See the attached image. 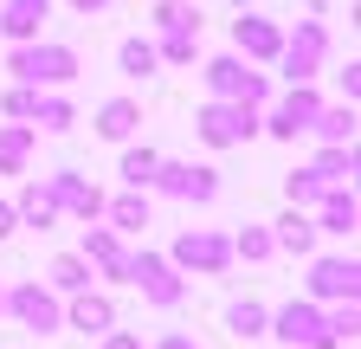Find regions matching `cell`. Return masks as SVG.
Segmentation results:
<instances>
[{"mask_svg":"<svg viewBox=\"0 0 361 349\" xmlns=\"http://www.w3.org/2000/svg\"><path fill=\"white\" fill-rule=\"evenodd\" d=\"M7 71L39 91V84H71L84 71V59H78V46H65V39H32V46H13Z\"/></svg>","mask_w":361,"mask_h":349,"instance_id":"obj_1","label":"cell"},{"mask_svg":"<svg viewBox=\"0 0 361 349\" xmlns=\"http://www.w3.org/2000/svg\"><path fill=\"white\" fill-rule=\"evenodd\" d=\"M200 84H207V97H226V104H252V110H264V104H271V78H264V71H252L239 52L207 59V65H200Z\"/></svg>","mask_w":361,"mask_h":349,"instance_id":"obj_2","label":"cell"},{"mask_svg":"<svg viewBox=\"0 0 361 349\" xmlns=\"http://www.w3.org/2000/svg\"><path fill=\"white\" fill-rule=\"evenodd\" d=\"M258 117H264V110H252V104L207 97V104L194 110V136H200L207 149H233V143H252V136H258Z\"/></svg>","mask_w":361,"mask_h":349,"instance_id":"obj_3","label":"cell"},{"mask_svg":"<svg viewBox=\"0 0 361 349\" xmlns=\"http://www.w3.org/2000/svg\"><path fill=\"white\" fill-rule=\"evenodd\" d=\"M264 336H278L284 349H342V343L323 330V304H310V297H290L284 311H271Z\"/></svg>","mask_w":361,"mask_h":349,"instance_id":"obj_4","label":"cell"},{"mask_svg":"<svg viewBox=\"0 0 361 349\" xmlns=\"http://www.w3.org/2000/svg\"><path fill=\"white\" fill-rule=\"evenodd\" d=\"M168 266H174V272L219 278L226 266H233V239H226V233H213V227H188V233L168 246Z\"/></svg>","mask_w":361,"mask_h":349,"instance_id":"obj_5","label":"cell"},{"mask_svg":"<svg viewBox=\"0 0 361 349\" xmlns=\"http://www.w3.org/2000/svg\"><path fill=\"white\" fill-rule=\"evenodd\" d=\"M323 59H329V26L323 20H297V32H284V46H278V65H284L290 84H316Z\"/></svg>","mask_w":361,"mask_h":349,"instance_id":"obj_6","label":"cell"},{"mask_svg":"<svg viewBox=\"0 0 361 349\" xmlns=\"http://www.w3.org/2000/svg\"><path fill=\"white\" fill-rule=\"evenodd\" d=\"M129 285L142 291L155 311H174L180 297H188V285H180V272L168 266V252H129Z\"/></svg>","mask_w":361,"mask_h":349,"instance_id":"obj_7","label":"cell"},{"mask_svg":"<svg viewBox=\"0 0 361 349\" xmlns=\"http://www.w3.org/2000/svg\"><path fill=\"white\" fill-rule=\"evenodd\" d=\"M7 317H13L20 330L59 336V330H65V297L45 291V285H13V291H7Z\"/></svg>","mask_w":361,"mask_h":349,"instance_id":"obj_8","label":"cell"},{"mask_svg":"<svg viewBox=\"0 0 361 349\" xmlns=\"http://www.w3.org/2000/svg\"><path fill=\"white\" fill-rule=\"evenodd\" d=\"M316 110H323V97H316V84H290V91H284L278 104H271V117H258V129H271L278 143H297V136H310Z\"/></svg>","mask_w":361,"mask_h":349,"instance_id":"obj_9","label":"cell"},{"mask_svg":"<svg viewBox=\"0 0 361 349\" xmlns=\"http://www.w3.org/2000/svg\"><path fill=\"white\" fill-rule=\"evenodd\" d=\"M149 188H161L168 201H194V207H207V201H219V168H207V162H161Z\"/></svg>","mask_w":361,"mask_h":349,"instance_id":"obj_10","label":"cell"},{"mask_svg":"<svg viewBox=\"0 0 361 349\" xmlns=\"http://www.w3.org/2000/svg\"><path fill=\"white\" fill-rule=\"evenodd\" d=\"M45 188H52L59 213H78L84 227H97V220H104V201H110V194H104L97 182H84L78 168H59V174H45Z\"/></svg>","mask_w":361,"mask_h":349,"instance_id":"obj_11","label":"cell"},{"mask_svg":"<svg viewBox=\"0 0 361 349\" xmlns=\"http://www.w3.org/2000/svg\"><path fill=\"white\" fill-rule=\"evenodd\" d=\"M348 297H361L355 252L348 259H316V266H310V304H348Z\"/></svg>","mask_w":361,"mask_h":349,"instance_id":"obj_12","label":"cell"},{"mask_svg":"<svg viewBox=\"0 0 361 349\" xmlns=\"http://www.w3.org/2000/svg\"><path fill=\"white\" fill-rule=\"evenodd\" d=\"M278 46H284L278 20H264V13H245V20H233V52H239L245 65H278Z\"/></svg>","mask_w":361,"mask_h":349,"instance_id":"obj_13","label":"cell"},{"mask_svg":"<svg viewBox=\"0 0 361 349\" xmlns=\"http://www.w3.org/2000/svg\"><path fill=\"white\" fill-rule=\"evenodd\" d=\"M84 266L90 272H104V278H116V285H129V252H123V239L110 233V227H84Z\"/></svg>","mask_w":361,"mask_h":349,"instance_id":"obj_14","label":"cell"},{"mask_svg":"<svg viewBox=\"0 0 361 349\" xmlns=\"http://www.w3.org/2000/svg\"><path fill=\"white\" fill-rule=\"evenodd\" d=\"M65 330H78V336H104V330H116V304H110L104 291H78V297H65Z\"/></svg>","mask_w":361,"mask_h":349,"instance_id":"obj_15","label":"cell"},{"mask_svg":"<svg viewBox=\"0 0 361 349\" xmlns=\"http://www.w3.org/2000/svg\"><path fill=\"white\" fill-rule=\"evenodd\" d=\"M45 13H52V0H0V39H13V46H32Z\"/></svg>","mask_w":361,"mask_h":349,"instance_id":"obj_16","label":"cell"},{"mask_svg":"<svg viewBox=\"0 0 361 349\" xmlns=\"http://www.w3.org/2000/svg\"><path fill=\"white\" fill-rule=\"evenodd\" d=\"M355 220H361V207H355V188H329L323 201H316V233L355 239Z\"/></svg>","mask_w":361,"mask_h":349,"instance_id":"obj_17","label":"cell"},{"mask_svg":"<svg viewBox=\"0 0 361 349\" xmlns=\"http://www.w3.org/2000/svg\"><path fill=\"white\" fill-rule=\"evenodd\" d=\"M355 143H323V149H316V162H310V174H316V182H323V188H355Z\"/></svg>","mask_w":361,"mask_h":349,"instance_id":"obj_18","label":"cell"},{"mask_svg":"<svg viewBox=\"0 0 361 349\" xmlns=\"http://www.w3.org/2000/svg\"><path fill=\"white\" fill-rule=\"evenodd\" d=\"M271 246L278 252H316V220L303 207H284L278 220H271Z\"/></svg>","mask_w":361,"mask_h":349,"instance_id":"obj_19","label":"cell"},{"mask_svg":"<svg viewBox=\"0 0 361 349\" xmlns=\"http://www.w3.org/2000/svg\"><path fill=\"white\" fill-rule=\"evenodd\" d=\"M104 220H110V233L116 239H129V233H142L149 220H155V213H149V194H116V201H104Z\"/></svg>","mask_w":361,"mask_h":349,"instance_id":"obj_20","label":"cell"},{"mask_svg":"<svg viewBox=\"0 0 361 349\" xmlns=\"http://www.w3.org/2000/svg\"><path fill=\"white\" fill-rule=\"evenodd\" d=\"M13 213H20V227H39V233L59 227V201H52V188H45V182H26L20 201H13Z\"/></svg>","mask_w":361,"mask_h":349,"instance_id":"obj_21","label":"cell"},{"mask_svg":"<svg viewBox=\"0 0 361 349\" xmlns=\"http://www.w3.org/2000/svg\"><path fill=\"white\" fill-rule=\"evenodd\" d=\"M135 129H142V104H135V97H110V104L97 110V136H104V143H129Z\"/></svg>","mask_w":361,"mask_h":349,"instance_id":"obj_22","label":"cell"},{"mask_svg":"<svg viewBox=\"0 0 361 349\" xmlns=\"http://www.w3.org/2000/svg\"><path fill=\"white\" fill-rule=\"evenodd\" d=\"M32 143H39L32 123H0V174H20L32 162Z\"/></svg>","mask_w":361,"mask_h":349,"instance_id":"obj_23","label":"cell"},{"mask_svg":"<svg viewBox=\"0 0 361 349\" xmlns=\"http://www.w3.org/2000/svg\"><path fill=\"white\" fill-rule=\"evenodd\" d=\"M310 136L316 143H355V104H323V110H316V123H310Z\"/></svg>","mask_w":361,"mask_h":349,"instance_id":"obj_24","label":"cell"},{"mask_svg":"<svg viewBox=\"0 0 361 349\" xmlns=\"http://www.w3.org/2000/svg\"><path fill=\"white\" fill-rule=\"evenodd\" d=\"M116 71H123V78H135V84H142V78H155V71H161L155 39H123V46H116Z\"/></svg>","mask_w":361,"mask_h":349,"instance_id":"obj_25","label":"cell"},{"mask_svg":"<svg viewBox=\"0 0 361 349\" xmlns=\"http://www.w3.org/2000/svg\"><path fill=\"white\" fill-rule=\"evenodd\" d=\"M71 123H78L71 97H59V91H39V104H32V129H45V136H65Z\"/></svg>","mask_w":361,"mask_h":349,"instance_id":"obj_26","label":"cell"},{"mask_svg":"<svg viewBox=\"0 0 361 349\" xmlns=\"http://www.w3.org/2000/svg\"><path fill=\"white\" fill-rule=\"evenodd\" d=\"M264 324H271V311H264V304H258V297H233V304H226V330H233L239 343H252V336H264Z\"/></svg>","mask_w":361,"mask_h":349,"instance_id":"obj_27","label":"cell"},{"mask_svg":"<svg viewBox=\"0 0 361 349\" xmlns=\"http://www.w3.org/2000/svg\"><path fill=\"white\" fill-rule=\"evenodd\" d=\"M45 278H52L45 291H59V297H78V291H90V266H84L78 252H59V259H52V272H45Z\"/></svg>","mask_w":361,"mask_h":349,"instance_id":"obj_28","label":"cell"},{"mask_svg":"<svg viewBox=\"0 0 361 349\" xmlns=\"http://www.w3.org/2000/svg\"><path fill=\"white\" fill-rule=\"evenodd\" d=\"M194 52H200V26H168L155 39V59L161 65H194Z\"/></svg>","mask_w":361,"mask_h":349,"instance_id":"obj_29","label":"cell"},{"mask_svg":"<svg viewBox=\"0 0 361 349\" xmlns=\"http://www.w3.org/2000/svg\"><path fill=\"white\" fill-rule=\"evenodd\" d=\"M233 259H245V266L278 259V246H271V227H239V233H233Z\"/></svg>","mask_w":361,"mask_h":349,"instance_id":"obj_30","label":"cell"},{"mask_svg":"<svg viewBox=\"0 0 361 349\" xmlns=\"http://www.w3.org/2000/svg\"><path fill=\"white\" fill-rule=\"evenodd\" d=\"M155 168H161V155H155V149H123V182H129L135 194L155 182Z\"/></svg>","mask_w":361,"mask_h":349,"instance_id":"obj_31","label":"cell"},{"mask_svg":"<svg viewBox=\"0 0 361 349\" xmlns=\"http://www.w3.org/2000/svg\"><path fill=\"white\" fill-rule=\"evenodd\" d=\"M323 194H329V188H323V182H316V174H310V168H297V174H290V182H284V201H290V207H303V213H310L316 201H323Z\"/></svg>","mask_w":361,"mask_h":349,"instance_id":"obj_32","label":"cell"},{"mask_svg":"<svg viewBox=\"0 0 361 349\" xmlns=\"http://www.w3.org/2000/svg\"><path fill=\"white\" fill-rule=\"evenodd\" d=\"M32 104H39V91H32V84H13V91L0 97V110H7L13 123H32Z\"/></svg>","mask_w":361,"mask_h":349,"instance_id":"obj_33","label":"cell"},{"mask_svg":"<svg viewBox=\"0 0 361 349\" xmlns=\"http://www.w3.org/2000/svg\"><path fill=\"white\" fill-rule=\"evenodd\" d=\"M336 91H342V104L361 97V65H355V59H348V71H336Z\"/></svg>","mask_w":361,"mask_h":349,"instance_id":"obj_34","label":"cell"},{"mask_svg":"<svg viewBox=\"0 0 361 349\" xmlns=\"http://www.w3.org/2000/svg\"><path fill=\"white\" fill-rule=\"evenodd\" d=\"M97 343H104V349H142V336H135V330H104Z\"/></svg>","mask_w":361,"mask_h":349,"instance_id":"obj_35","label":"cell"},{"mask_svg":"<svg viewBox=\"0 0 361 349\" xmlns=\"http://www.w3.org/2000/svg\"><path fill=\"white\" fill-rule=\"evenodd\" d=\"M155 349H200V343H194V336H188V330H168V336H161V343H155Z\"/></svg>","mask_w":361,"mask_h":349,"instance_id":"obj_36","label":"cell"},{"mask_svg":"<svg viewBox=\"0 0 361 349\" xmlns=\"http://www.w3.org/2000/svg\"><path fill=\"white\" fill-rule=\"evenodd\" d=\"M13 227H20V213H13V201H0V239H7Z\"/></svg>","mask_w":361,"mask_h":349,"instance_id":"obj_37","label":"cell"},{"mask_svg":"<svg viewBox=\"0 0 361 349\" xmlns=\"http://www.w3.org/2000/svg\"><path fill=\"white\" fill-rule=\"evenodd\" d=\"M71 7H78V13L90 20V13H110V0H71Z\"/></svg>","mask_w":361,"mask_h":349,"instance_id":"obj_38","label":"cell"},{"mask_svg":"<svg viewBox=\"0 0 361 349\" xmlns=\"http://www.w3.org/2000/svg\"><path fill=\"white\" fill-rule=\"evenodd\" d=\"M0 311H7V285H0Z\"/></svg>","mask_w":361,"mask_h":349,"instance_id":"obj_39","label":"cell"}]
</instances>
